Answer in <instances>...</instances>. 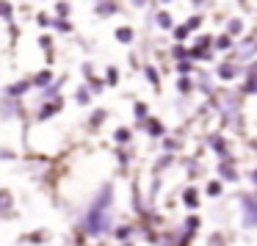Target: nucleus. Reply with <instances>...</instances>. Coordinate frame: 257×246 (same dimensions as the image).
Segmentation results:
<instances>
[{
  "label": "nucleus",
  "instance_id": "f257e3e1",
  "mask_svg": "<svg viewBox=\"0 0 257 246\" xmlns=\"http://www.w3.org/2000/svg\"><path fill=\"white\" fill-rule=\"evenodd\" d=\"M130 36H133L130 31H119V39H122V42H130Z\"/></svg>",
  "mask_w": 257,
  "mask_h": 246
}]
</instances>
